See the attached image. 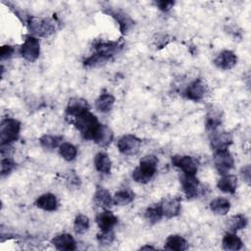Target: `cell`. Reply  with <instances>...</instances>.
Returning <instances> with one entry per match:
<instances>
[{
    "label": "cell",
    "mask_w": 251,
    "mask_h": 251,
    "mask_svg": "<svg viewBox=\"0 0 251 251\" xmlns=\"http://www.w3.org/2000/svg\"><path fill=\"white\" fill-rule=\"evenodd\" d=\"M124 47L122 40L109 41L104 39H97L93 41L92 49L93 53L83 61L85 67H97L118 54Z\"/></svg>",
    "instance_id": "cell-1"
},
{
    "label": "cell",
    "mask_w": 251,
    "mask_h": 251,
    "mask_svg": "<svg viewBox=\"0 0 251 251\" xmlns=\"http://www.w3.org/2000/svg\"><path fill=\"white\" fill-rule=\"evenodd\" d=\"M25 25L31 35L35 37H47L57 29L56 21L50 18L28 16Z\"/></svg>",
    "instance_id": "cell-2"
},
{
    "label": "cell",
    "mask_w": 251,
    "mask_h": 251,
    "mask_svg": "<svg viewBox=\"0 0 251 251\" xmlns=\"http://www.w3.org/2000/svg\"><path fill=\"white\" fill-rule=\"evenodd\" d=\"M157 164L158 159L155 155L149 154L144 156L132 173L133 180L138 183H147L156 174Z\"/></svg>",
    "instance_id": "cell-3"
},
{
    "label": "cell",
    "mask_w": 251,
    "mask_h": 251,
    "mask_svg": "<svg viewBox=\"0 0 251 251\" xmlns=\"http://www.w3.org/2000/svg\"><path fill=\"white\" fill-rule=\"evenodd\" d=\"M72 124L75 125L84 139H92L94 131L99 126L97 118L89 111L75 118Z\"/></svg>",
    "instance_id": "cell-4"
},
{
    "label": "cell",
    "mask_w": 251,
    "mask_h": 251,
    "mask_svg": "<svg viewBox=\"0 0 251 251\" xmlns=\"http://www.w3.org/2000/svg\"><path fill=\"white\" fill-rule=\"evenodd\" d=\"M21 130V123L12 118L2 121L0 126V141L1 145H8L19 138Z\"/></svg>",
    "instance_id": "cell-5"
},
{
    "label": "cell",
    "mask_w": 251,
    "mask_h": 251,
    "mask_svg": "<svg viewBox=\"0 0 251 251\" xmlns=\"http://www.w3.org/2000/svg\"><path fill=\"white\" fill-rule=\"evenodd\" d=\"M20 53L28 62H34L40 54V43L37 37L28 34L25 36V41L21 46Z\"/></svg>",
    "instance_id": "cell-6"
},
{
    "label": "cell",
    "mask_w": 251,
    "mask_h": 251,
    "mask_svg": "<svg viewBox=\"0 0 251 251\" xmlns=\"http://www.w3.org/2000/svg\"><path fill=\"white\" fill-rule=\"evenodd\" d=\"M214 164L218 173L222 176L227 175L233 168L234 160L227 149L218 150L214 153Z\"/></svg>",
    "instance_id": "cell-7"
},
{
    "label": "cell",
    "mask_w": 251,
    "mask_h": 251,
    "mask_svg": "<svg viewBox=\"0 0 251 251\" xmlns=\"http://www.w3.org/2000/svg\"><path fill=\"white\" fill-rule=\"evenodd\" d=\"M89 111V105L87 101L80 97L71 98L68 106L66 108V117L70 119V123H72L78 116Z\"/></svg>",
    "instance_id": "cell-8"
},
{
    "label": "cell",
    "mask_w": 251,
    "mask_h": 251,
    "mask_svg": "<svg viewBox=\"0 0 251 251\" xmlns=\"http://www.w3.org/2000/svg\"><path fill=\"white\" fill-rule=\"evenodd\" d=\"M118 149L125 155H135L140 148L141 140L132 134H126L118 141Z\"/></svg>",
    "instance_id": "cell-9"
},
{
    "label": "cell",
    "mask_w": 251,
    "mask_h": 251,
    "mask_svg": "<svg viewBox=\"0 0 251 251\" xmlns=\"http://www.w3.org/2000/svg\"><path fill=\"white\" fill-rule=\"evenodd\" d=\"M172 163L186 175H196L198 171V161L191 156L175 155L172 157Z\"/></svg>",
    "instance_id": "cell-10"
},
{
    "label": "cell",
    "mask_w": 251,
    "mask_h": 251,
    "mask_svg": "<svg viewBox=\"0 0 251 251\" xmlns=\"http://www.w3.org/2000/svg\"><path fill=\"white\" fill-rule=\"evenodd\" d=\"M206 92H207V84L202 78H197L186 86L183 92V95L187 99L197 102L204 98Z\"/></svg>",
    "instance_id": "cell-11"
},
{
    "label": "cell",
    "mask_w": 251,
    "mask_h": 251,
    "mask_svg": "<svg viewBox=\"0 0 251 251\" xmlns=\"http://www.w3.org/2000/svg\"><path fill=\"white\" fill-rule=\"evenodd\" d=\"M209 139L214 151L227 149L232 143V136L230 133L226 131H219L217 129L210 131Z\"/></svg>",
    "instance_id": "cell-12"
},
{
    "label": "cell",
    "mask_w": 251,
    "mask_h": 251,
    "mask_svg": "<svg viewBox=\"0 0 251 251\" xmlns=\"http://www.w3.org/2000/svg\"><path fill=\"white\" fill-rule=\"evenodd\" d=\"M180 182L182 185L183 192L185 193L188 199L195 198L200 193V183L195 175H186L182 174L180 176Z\"/></svg>",
    "instance_id": "cell-13"
},
{
    "label": "cell",
    "mask_w": 251,
    "mask_h": 251,
    "mask_svg": "<svg viewBox=\"0 0 251 251\" xmlns=\"http://www.w3.org/2000/svg\"><path fill=\"white\" fill-rule=\"evenodd\" d=\"M163 217L174 218L180 212V199L178 197H166L160 203Z\"/></svg>",
    "instance_id": "cell-14"
},
{
    "label": "cell",
    "mask_w": 251,
    "mask_h": 251,
    "mask_svg": "<svg viewBox=\"0 0 251 251\" xmlns=\"http://www.w3.org/2000/svg\"><path fill=\"white\" fill-rule=\"evenodd\" d=\"M237 63L236 55L230 50H224L222 51L215 59L214 64L217 68L222 70H230L232 69Z\"/></svg>",
    "instance_id": "cell-15"
},
{
    "label": "cell",
    "mask_w": 251,
    "mask_h": 251,
    "mask_svg": "<svg viewBox=\"0 0 251 251\" xmlns=\"http://www.w3.org/2000/svg\"><path fill=\"white\" fill-rule=\"evenodd\" d=\"M113 138H114V133L112 129L106 125L99 124V126L94 131L92 140H94V142L99 146L106 147L113 141Z\"/></svg>",
    "instance_id": "cell-16"
},
{
    "label": "cell",
    "mask_w": 251,
    "mask_h": 251,
    "mask_svg": "<svg viewBox=\"0 0 251 251\" xmlns=\"http://www.w3.org/2000/svg\"><path fill=\"white\" fill-rule=\"evenodd\" d=\"M51 243L56 249L62 251H72L76 248L74 237L69 233H61L52 238Z\"/></svg>",
    "instance_id": "cell-17"
},
{
    "label": "cell",
    "mask_w": 251,
    "mask_h": 251,
    "mask_svg": "<svg viewBox=\"0 0 251 251\" xmlns=\"http://www.w3.org/2000/svg\"><path fill=\"white\" fill-rule=\"evenodd\" d=\"M108 14L110 16H112L115 21L119 24V26H120V30L123 34L126 33L133 25V21L130 19V17L126 14L124 11L122 10H109Z\"/></svg>",
    "instance_id": "cell-18"
},
{
    "label": "cell",
    "mask_w": 251,
    "mask_h": 251,
    "mask_svg": "<svg viewBox=\"0 0 251 251\" xmlns=\"http://www.w3.org/2000/svg\"><path fill=\"white\" fill-rule=\"evenodd\" d=\"M117 217L110 211H104L96 216V224L101 230H110L117 225Z\"/></svg>",
    "instance_id": "cell-19"
},
{
    "label": "cell",
    "mask_w": 251,
    "mask_h": 251,
    "mask_svg": "<svg viewBox=\"0 0 251 251\" xmlns=\"http://www.w3.org/2000/svg\"><path fill=\"white\" fill-rule=\"evenodd\" d=\"M223 122V112L219 108L211 107L206 115V128L209 131L218 129Z\"/></svg>",
    "instance_id": "cell-20"
},
{
    "label": "cell",
    "mask_w": 251,
    "mask_h": 251,
    "mask_svg": "<svg viewBox=\"0 0 251 251\" xmlns=\"http://www.w3.org/2000/svg\"><path fill=\"white\" fill-rule=\"evenodd\" d=\"M35 205L44 211H48V212H52L57 210L58 208V200L56 198V196L52 193H45L40 195L36 201H35Z\"/></svg>",
    "instance_id": "cell-21"
},
{
    "label": "cell",
    "mask_w": 251,
    "mask_h": 251,
    "mask_svg": "<svg viewBox=\"0 0 251 251\" xmlns=\"http://www.w3.org/2000/svg\"><path fill=\"white\" fill-rule=\"evenodd\" d=\"M217 186L225 193L233 194L237 187V177L233 175H225L219 179Z\"/></svg>",
    "instance_id": "cell-22"
},
{
    "label": "cell",
    "mask_w": 251,
    "mask_h": 251,
    "mask_svg": "<svg viewBox=\"0 0 251 251\" xmlns=\"http://www.w3.org/2000/svg\"><path fill=\"white\" fill-rule=\"evenodd\" d=\"M94 202L98 206L105 209L110 208L114 204L113 197L111 196L110 192L103 187H97L94 193Z\"/></svg>",
    "instance_id": "cell-23"
},
{
    "label": "cell",
    "mask_w": 251,
    "mask_h": 251,
    "mask_svg": "<svg viewBox=\"0 0 251 251\" xmlns=\"http://www.w3.org/2000/svg\"><path fill=\"white\" fill-rule=\"evenodd\" d=\"M115 103V97L111 93H102L95 102L96 109L101 113H108L113 109Z\"/></svg>",
    "instance_id": "cell-24"
},
{
    "label": "cell",
    "mask_w": 251,
    "mask_h": 251,
    "mask_svg": "<svg viewBox=\"0 0 251 251\" xmlns=\"http://www.w3.org/2000/svg\"><path fill=\"white\" fill-rule=\"evenodd\" d=\"M94 166L99 173H102L105 175L109 174L111 172L112 163L108 154L104 152L97 153L94 157Z\"/></svg>",
    "instance_id": "cell-25"
},
{
    "label": "cell",
    "mask_w": 251,
    "mask_h": 251,
    "mask_svg": "<svg viewBox=\"0 0 251 251\" xmlns=\"http://www.w3.org/2000/svg\"><path fill=\"white\" fill-rule=\"evenodd\" d=\"M241 239L235 234V232H227L223 238V248L228 251H237L242 248Z\"/></svg>",
    "instance_id": "cell-26"
},
{
    "label": "cell",
    "mask_w": 251,
    "mask_h": 251,
    "mask_svg": "<svg viewBox=\"0 0 251 251\" xmlns=\"http://www.w3.org/2000/svg\"><path fill=\"white\" fill-rule=\"evenodd\" d=\"M165 248L168 250H174V251H183L187 248V242L180 235H177V234L170 235L166 239Z\"/></svg>",
    "instance_id": "cell-27"
},
{
    "label": "cell",
    "mask_w": 251,
    "mask_h": 251,
    "mask_svg": "<svg viewBox=\"0 0 251 251\" xmlns=\"http://www.w3.org/2000/svg\"><path fill=\"white\" fill-rule=\"evenodd\" d=\"M247 224H248V220L242 214L232 216L226 222L227 228L229 229L230 232H236L237 230L244 228L247 226Z\"/></svg>",
    "instance_id": "cell-28"
},
{
    "label": "cell",
    "mask_w": 251,
    "mask_h": 251,
    "mask_svg": "<svg viewBox=\"0 0 251 251\" xmlns=\"http://www.w3.org/2000/svg\"><path fill=\"white\" fill-rule=\"evenodd\" d=\"M134 199V193L129 189H121L113 197V202L115 205L124 206L131 203Z\"/></svg>",
    "instance_id": "cell-29"
},
{
    "label": "cell",
    "mask_w": 251,
    "mask_h": 251,
    "mask_svg": "<svg viewBox=\"0 0 251 251\" xmlns=\"http://www.w3.org/2000/svg\"><path fill=\"white\" fill-rule=\"evenodd\" d=\"M211 210L217 215H226L230 209V203L226 198H216L210 203Z\"/></svg>",
    "instance_id": "cell-30"
},
{
    "label": "cell",
    "mask_w": 251,
    "mask_h": 251,
    "mask_svg": "<svg viewBox=\"0 0 251 251\" xmlns=\"http://www.w3.org/2000/svg\"><path fill=\"white\" fill-rule=\"evenodd\" d=\"M63 140V136L61 135H51V134H44L39 138L40 145L48 150L54 149L61 145Z\"/></svg>",
    "instance_id": "cell-31"
},
{
    "label": "cell",
    "mask_w": 251,
    "mask_h": 251,
    "mask_svg": "<svg viewBox=\"0 0 251 251\" xmlns=\"http://www.w3.org/2000/svg\"><path fill=\"white\" fill-rule=\"evenodd\" d=\"M144 217L152 225L158 223L163 218V213H162L160 204L158 203V204H154V205L148 207L145 210Z\"/></svg>",
    "instance_id": "cell-32"
},
{
    "label": "cell",
    "mask_w": 251,
    "mask_h": 251,
    "mask_svg": "<svg viewBox=\"0 0 251 251\" xmlns=\"http://www.w3.org/2000/svg\"><path fill=\"white\" fill-rule=\"evenodd\" d=\"M59 153L63 159L70 162V161H73L76 157L77 150L73 144L64 142L59 146Z\"/></svg>",
    "instance_id": "cell-33"
},
{
    "label": "cell",
    "mask_w": 251,
    "mask_h": 251,
    "mask_svg": "<svg viewBox=\"0 0 251 251\" xmlns=\"http://www.w3.org/2000/svg\"><path fill=\"white\" fill-rule=\"evenodd\" d=\"M89 228V220L84 215L76 216L74 222V230L76 234H82Z\"/></svg>",
    "instance_id": "cell-34"
},
{
    "label": "cell",
    "mask_w": 251,
    "mask_h": 251,
    "mask_svg": "<svg viewBox=\"0 0 251 251\" xmlns=\"http://www.w3.org/2000/svg\"><path fill=\"white\" fill-rule=\"evenodd\" d=\"M96 239L101 245H110L115 240V232L113 229L101 230L99 233H97Z\"/></svg>",
    "instance_id": "cell-35"
},
{
    "label": "cell",
    "mask_w": 251,
    "mask_h": 251,
    "mask_svg": "<svg viewBox=\"0 0 251 251\" xmlns=\"http://www.w3.org/2000/svg\"><path fill=\"white\" fill-rule=\"evenodd\" d=\"M16 168V163L10 158H3L1 161V176L9 175Z\"/></svg>",
    "instance_id": "cell-36"
},
{
    "label": "cell",
    "mask_w": 251,
    "mask_h": 251,
    "mask_svg": "<svg viewBox=\"0 0 251 251\" xmlns=\"http://www.w3.org/2000/svg\"><path fill=\"white\" fill-rule=\"evenodd\" d=\"M14 51H15V49H14L13 46H11V45H3L0 48L1 60H6V59H9L10 57H12Z\"/></svg>",
    "instance_id": "cell-37"
},
{
    "label": "cell",
    "mask_w": 251,
    "mask_h": 251,
    "mask_svg": "<svg viewBox=\"0 0 251 251\" xmlns=\"http://www.w3.org/2000/svg\"><path fill=\"white\" fill-rule=\"evenodd\" d=\"M174 4H175L174 1H157L156 2V5L163 12H168L169 10H171L173 8Z\"/></svg>",
    "instance_id": "cell-38"
},
{
    "label": "cell",
    "mask_w": 251,
    "mask_h": 251,
    "mask_svg": "<svg viewBox=\"0 0 251 251\" xmlns=\"http://www.w3.org/2000/svg\"><path fill=\"white\" fill-rule=\"evenodd\" d=\"M241 176L247 182H250V166L249 165L241 169Z\"/></svg>",
    "instance_id": "cell-39"
},
{
    "label": "cell",
    "mask_w": 251,
    "mask_h": 251,
    "mask_svg": "<svg viewBox=\"0 0 251 251\" xmlns=\"http://www.w3.org/2000/svg\"><path fill=\"white\" fill-rule=\"evenodd\" d=\"M141 250H144V249H154V247H152V246H148V245H146V246H143V247H141L140 248Z\"/></svg>",
    "instance_id": "cell-40"
}]
</instances>
